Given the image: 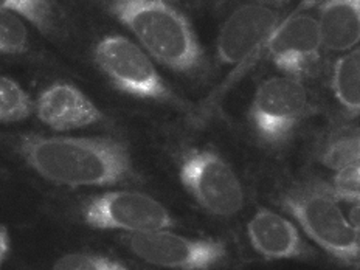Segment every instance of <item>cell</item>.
<instances>
[{
    "instance_id": "6da1fadb",
    "label": "cell",
    "mask_w": 360,
    "mask_h": 270,
    "mask_svg": "<svg viewBox=\"0 0 360 270\" xmlns=\"http://www.w3.org/2000/svg\"><path fill=\"white\" fill-rule=\"evenodd\" d=\"M16 153L36 174L67 186H106L137 179L124 143L96 137L22 135Z\"/></svg>"
},
{
    "instance_id": "7a4b0ae2",
    "label": "cell",
    "mask_w": 360,
    "mask_h": 270,
    "mask_svg": "<svg viewBox=\"0 0 360 270\" xmlns=\"http://www.w3.org/2000/svg\"><path fill=\"white\" fill-rule=\"evenodd\" d=\"M108 10L165 67L188 75L204 70L205 58L190 22L167 2L109 0Z\"/></svg>"
},
{
    "instance_id": "3957f363",
    "label": "cell",
    "mask_w": 360,
    "mask_h": 270,
    "mask_svg": "<svg viewBox=\"0 0 360 270\" xmlns=\"http://www.w3.org/2000/svg\"><path fill=\"white\" fill-rule=\"evenodd\" d=\"M278 204L295 217L306 235L343 266H359V230L343 213L328 185L314 182L284 191Z\"/></svg>"
},
{
    "instance_id": "277c9868",
    "label": "cell",
    "mask_w": 360,
    "mask_h": 270,
    "mask_svg": "<svg viewBox=\"0 0 360 270\" xmlns=\"http://www.w3.org/2000/svg\"><path fill=\"white\" fill-rule=\"evenodd\" d=\"M94 59L112 84L123 92L172 106H186L157 73L145 51L127 37H104L95 45Z\"/></svg>"
},
{
    "instance_id": "5b68a950",
    "label": "cell",
    "mask_w": 360,
    "mask_h": 270,
    "mask_svg": "<svg viewBox=\"0 0 360 270\" xmlns=\"http://www.w3.org/2000/svg\"><path fill=\"white\" fill-rule=\"evenodd\" d=\"M179 176L194 200L210 214L231 217L245 202L233 168L212 149H188L179 160Z\"/></svg>"
},
{
    "instance_id": "8992f818",
    "label": "cell",
    "mask_w": 360,
    "mask_h": 270,
    "mask_svg": "<svg viewBox=\"0 0 360 270\" xmlns=\"http://www.w3.org/2000/svg\"><path fill=\"white\" fill-rule=\"evenodd\" d=\"M309 110L306 87L294 77L262 81L253 95L249 118L258 137L269 146H283Z\"/></svg>"
},
{
    "instance_id": "52a82bcc",
    "label": "cell",
    "mask_w": 360,
    "mask_h": 270,
    "mask_svg": "<svg viewBox=\"0 0 360 270\" xmlns=\"http://www.w3.org/2000/svg\"><path fill=\"white\" fill-rule=\"evenodd\" d=\"M78 217L92 229L127 233H148L177 225L159 200L139 191H110L87 199L79 205Z\"/></svg>"
},
{
    "instance_id": "ba28073f",
    "label": "cell",
    "mask_w": 360,
    "mask_h": 270,
    "mask_svg": "<svg viewBox=\"0 0 360 270\" xmlns=\"http://www.w3.org/2000/svg\"><path fill=\"white\" fill-rule=\"evenodd\" d=\"M320 33L317 19L306 13H292L284 18L264 44L239 64L231 73V79L250 69L253 64L269 58L278 69L302 77L312 73L320 61Z\"/></svg>"
},
{
    "instance_id": "9c48e42d",
    "label": "cell",
    "mask_w": 360,
    "mask_h": 270,
    "mask_svg": "<svg viewBox=\"0 0 360 270\" xmlns=\"http://www.w3.org/2000/svg\"><path fill=\"white\" fill-rule=\"evenodd\" d=\"M122 241L141 261L172 270H213L229 258L222 241L193 239L168 230L129 233Z\"/></svg>"
},
{
    "instance_id": "30bf717a",
    "label": "cell",
    "mask_w": 360,
    "mask_h": 270,
    "mask_svg": "<svg viewBox=\"0 0 360 270\" xmlns=\"http://www.w3.org/2000/svg\"><path fill=\"white\" fill-rule=\"evenodd\" d=\"M290 0H250L230 14L217 36L224 64H241L257 51L283 20Z\"/></svg>"
},
{
    "instance_id": "8fae6325",
    "label": "cell",
    "mask_w": 360,
    "mask_h": 270,
    "mask_svg": "<svg viewBox=\"0 0 360 270\" xmlns=\"http://www.w3.org/2000/svg\"><path fill=\"white\" fill-rule=\"evenodd\" d=\"M253 250L266 259H314L317 255L304 243L300 231L286 217L259 208L247 224Z\"/></svg>"
},
{
    "instance_id": "7c38bea8",
    "label": "cell",
    "mask_w": 360,
    "mask_h": 270,
    "mask_svg": "<svg viewBox=\"0 0 360 270\" xmlns=\"http://www.w3.org/2000/svg\"><path fill=\"white\" fill-rule=\"evenodd\" d=\"M34 112L41 122L55 131H73L98 124L103 112L72 84L55 82L39 95Z\"/></svg>"
},
{
    "instance_id": "4fadbf2b",
    "label": "cell",
    "mask_w": 360,
    "mask_h": 270,
    "mask_svg": "<svg viewBox=\"0 0 360 270\" xmlns=\"http://www.w3.org/2000/svg\"><path fill=\"white\" fill-rule=\"evenodd\" d=\"M321 47L349 51L360 41V0H329L317 20Z\"/></svg>"
},
{
    "instance_id": "5bb4252c",
    "label": "cell",
    "mask_w": 360,
    "mask_h": 270,
    "mask_svg": "<svg viewBox=\"0 0 360 270\" xmlns=\"http://www.w3.org/2000/svg\"><path fill=\"white\" fill-rule=\"evenodd\" d=\"M331 86L334 96L351 117L360 110V51L349 50L337 59L333 69Z\"/></svg>"
},
{
    "instance_id": "9a60e30c",
    "label": "cell",
    "mask_w": 360,
    "mask_h": 270,
    "mask_svg": "<svg viewBox=\"0 0 360 270\" xmlns=\"http://www.w3.org/2000/svg\"><path fill=\"white\" fill-rule=\"evenodd\" d=\"M0 8L25 18L47 36H58L63 32L61 13L53 0H0Z\"/></svg>"
},
{
    "instance_id": "2e32d148",
    "label": "cell",
    "mask_w": 360,
    "mask_h": 270,
    "mask_svg": "<svg viewBox=\"0 0 360 270\" xmlns=\"http://www.w3.org/2000/svg\"><path fill=\"white\" fill-rule=\"evenodd\" d=\"M34 112V103L19 82L0 75V123L24 122Z\"/></svg>"
},
{
    "instance_id": "e0dca14e",
    "label": "cell",
    "mask_w": 360,
    "mask_h": 270,
    "mask_svg": "<svg viewBox=\"0 0 360 270\" xmlns=\"http://www.w3.org/2000/svg\"><path fill=\"white\" fill-rule=\"evenodd\" d=\"M359 135L357 132L337 135L321 153V163L334 171L359 165Z\"/></svg>"
},
{
    "instance_id": "ac0fdd59",
    "label": "cell",
    "mask_w": 360,
    "mask_h": 270,
    "mask_svg": "<svg viewBox=\"0 0 360 270\" xmlns=\"http://www.w3.org/2000/svg\"><path fill=\"white\" fill-rule=\"evenodd\" d=\"M30 50V34L18 14L0 8V53L24 55Z\"/></svg>"
},
{
    "instance_id": "d6986e66",
    "label": "cell",
    "mask_w": 360,
    "mask_h": 270,
    "mask_svg": "<svg viewBox=\"0 0 360 270\" xmlns=\"http://www.w3.org/2000/svg\"><path fill=\"white\" fill-rule=\"evenodd\" d=\"M51 270H129L122 262L94 253H69L59 258Z\"/></svg>"
},
{
    "instance_id": "ffe728a7",
    "label": "cell",
    "mask_w": 360,
    "mask_h": 270,
    "mask_svg": "<svg viewBox=\"0 0 360 270\" xmlns=\"http://www.w3.org/2000/svg\"><path fill=\"white\" fill-rule=\"evenodd\" d=\"M360 169L359 165L335 171L333 184L328 185L329 191L339 202H349V204H359L360 196Z\"/></svg>"
},
{
    "instance_id": "44dd1931",
    "label": "cell",
    "mask_w": 360,
    "mask_h": 270,
    "mask_svg": "<svg viewBox=\"0 0 360 270\" xmlns=\"http://www.w3.org/2000/svg\"><path fill=\"white\" fill-rule=\"evenodd\" d=\"M11 249V238L5 225L0 224V269L4 267Z\"/></svg>"
},
{
    "instance_id": "7402d4cb",
    "label": "cell",
    "mask_w": 360,
    "mask_h": 270,
    "mask_svg": "<svg viewBox=\"0 0 360 270\" xmlns=\"http://www.w3.org/2000/svg\"><path fill=\"white\" fill-rule=\"evenodd\" d=\"M326 2H329V0H302L294 13H304L312 8H320V6H323Z\"/></svg>"
}]
</instances>
